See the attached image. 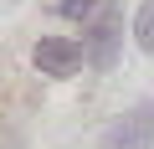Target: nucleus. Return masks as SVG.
Wrapping results in <instances>:
<instances>
[{
    "instance_id": "39448f33",
    "label": "nucleus",
    "mask_w": 154,
    "mask_h": 149,
    "mask_svg": "<svg viewBox=\"0 0 154 149\" xmlns=\"http://www.w3.org/2000/svg\"><path fill=\"white\" fill-rule=\"evenodd\" d=\"M51 5H57L62 16H88V11L98 5V0H51Z\"/></svg>"
},
{
    "instance_id": "7ed1b4c3",
    "label": "nucleus",
    "mask_w": 154,
    "mask_h": 149,
    "mask_svg": "<svg viewBox=\"0 0 154 149\" xmlns=\"http://www.w3.org/2000/svg\"><path fill=\"white\" fill-rule=\"evenodd\" d=\"M31 62L41 67V77H72V72L82 67V46L72 36H41L31 46Z\"/></svg>"
},
{
    "instance_id": "f03ea898",
    "label": "nucleus",
    "mask_w": 154,
    "mask_h": 149,
    "mask_svg": "<svg viewBox=\"0 0 154 149\" xmlns=\"http://www.w3.org/2000/svg\"><path fill=\"white\" fill-rule=\"evenodd\" d=\"M98 149H154V103L123 113V118L98 139Z\"/></svg>"
},
{
    "instance_id": "f257e3e1",
    "label": "nucleus",
    "mask_w": 154,
    "mask_h": 149,
    "mask_svg": "<svg viewBox=\"0 0 154 149\" xmlns=\"http://www.w3.org/2000/svg\"><path fill=\"white\" fill-rule=\"evenodd\" d=\"M118 36H123V16H118V5H103L98 16H93V26H88V41H82V62L88 67H113V57H118Z\"/></svg>"
},
{
    "instance_id": "20e7f679",
    "label": "nucleus",
    "mask_w": 154,
    "mask_h": 149,
    "mask_svg": "<svg viewBox=\"0 0 154 149\" xmlns=\"http://www.w3.org/2000/svg\"><path fill=\"white\" fill-rule=\"evenodd\" d=\"M134 41H139L144 51H154V0H144L139 16H134Z\"/></svg>"
}]
</instances>
